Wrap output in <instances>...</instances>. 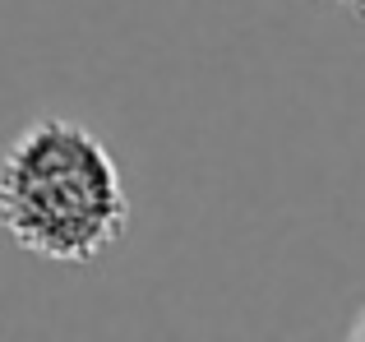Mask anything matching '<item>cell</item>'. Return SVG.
Returning <instances> with one entry per match:
<instances>
[{"label": "cell", "mask_w": 365, "mask_h": 342, "mask_svg": "<svg viewBox=\"0 0 365 342\" xmlns=\"http://www.w3.org/2000/svg\"><path fill=\"white\" fill-rule=\"evenodd\" d=\"M0 227L51 264H98L130 232L111 148L70 116H37L0 153Z\"/></svg>", "instance_id": "1"}, {"label": "cell", "mask_w": 365, "mask_h": 342, "mask_svg": "<svg viewBox=\"0 0 365 342\" xmlns=\"http://www.w3.org/2000/svg\"><path fill=\"white\" fill-rule=\"evenodd\" d=\"M324 5H338V9H347V14L365 19V0H324Z\"/></svg>", "instance_id": "2"}, {"label": "cell", "mask_w": 365, "mask_h": 342, "mask_svg": "<svg viewBox=\"0 0 365 342\" xmlns=\"http://www.w3.org/2000/svg\"><path fill=\"white\" fill-rule=\"evenodd\" d=\"M351 338H361V342H365V310L356 315V324H351Z\"/></svg>", "instance_id": "3"}]
</instances>
